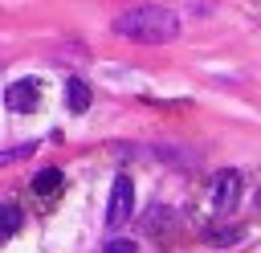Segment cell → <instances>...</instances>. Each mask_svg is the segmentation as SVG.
Wrapping results in <instances>:
<instances>
[{
	"instance_id": "obj_1",
	"label": "cell",
	"mask_w": 261,
	"mask_h": 253,
	"mask_svg": "<svg viewBox=\"0 0 261 253\" xmlns=\"http://www.w3.org/2000/svg\"><path fill=\"white\" fill-rule=\"evenodd\" d=\"M114 37L122 41H135V45H167L179 37V16L163 4H135L126 12H118L110 20Z\"/></svg>"
},
{
	"instance_id": "obj_2",
	"label": "cell",
	"mask_w": 261,
	"mask_h": 253,
	"mask_svg": "<svg viewBox=\"0 0 261 253\" xmlns=\"http://www.w3.org/2000/svg\"><path fill=\"white\" fill-rule=\"evenodd\" d=\"M130 212H135V184H130V175H118V180H114V188H110L106 224H110V229H118V224H126V220H130Z\"/></svg>"
},
{
	"instance_id": "obj_3",
	"label": "cell",
	"mask_w": 261,
	"mask_h": 253,
	"mask_svg": "<svg viewBox=\"0 0 261 253\" xmlns=\"http://www.w3.org/2000/svg\"><path fill=\"white\" fill-rule=\"evenodd\" d=\"M241 200V171H220L212 180V208L216 212H232Z\"/></svg>"
},
{
	"instance_id": "obj_4",
	"label": "cell",
	"mask_w": 261,
	"mask_h": 253,
	"mask_svg": "<svg viewBox=\"0 0 261 253\" xmlns=\"http://www.w3.org/2000/svg\"><path fill=\"white\" fill-rule=\"evenodd\" d=\"M37 98H41V90H37V82H33V78L12 82V86H8V94H4L8 110H33V106H37Z\"/></svg>"
},
{
	"instance_id": "obj_5",
	"label": "cell",
	"mask_w": 261,
	"mask_h": 253,
	"mask_svg": "<svg viewBox=\"0 0 261 253\" xmlns=\"http://www.w3.org/2000/svg\"><path fill=\"white\" fill-rule=\"evenodd\" d=\"M65 106H69L73 114H86V110H90V86H86L82 78H69V82H65Z\"/></svg>"
},
{
	"instance_id": "obj_6",
	"label": "cell",
	"mask_w": 261,
	"mask_h": 253,
	"mask_svg": "<svg viewBox=\"0 0 261 253\" xmlns=\"http://www.w3.org/2000/svg\"><path fill=\"white\" fill-rule=\"evenodd\" d=\"M61 184H65V175H61L57 167H45V171L33 175V192H37V196H53Z\"/></svg>"
},
{
	"instance_id": "obj_7",
	"label": "cell",
	"mask_w": 261,
	"mask_h": 253,
	"mask_svg": "<svg viewBox=\"0 0 261 253\" xmlns=\"http://www.w3.org/2000/svg\"><path fill=\"white\" fill-rule=\"evenodd\" d=\"M16 229H20V208L8 204V200H0V241H8Z\"/></svg>"
},
{
	"instance_id": "obj_8",
	"label": "cell",
	"mask_w": 261,
	"mask_h": 253,
	"mask_svg": "<svg viewBox=\"0 0 261 253\" xmlns=\"http://www.w3.org/2000/svg\"><path fill=\"white\" fill-rule=\"evenodd\" d=\"M102 253H139V245H135L130 237H114V241H106Z\"/></svg>"
},
{
	"instance_id": "obj_9",
	"label": "cell",
	"mask_w": 261,
	"mask_h": 253,
	"mask_svg": "<svg viewBox=\"0 0 261 253\" xmlns=\"http://www.w3.org/2000/svg\"><path fill=\"white\" fill-rule=\"evenodd\" d=\"M37 147L33 143H20V147H12V151H0V163H16V159H24V155H33Z\"/></svg>"
}]
</instances>
